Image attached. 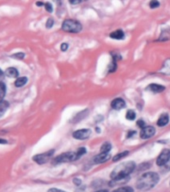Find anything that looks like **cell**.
Returning <instances> with one entry per match:
<instances>
[{
    "label": "cell",
    "instance_id": "cell-1",
    "mask_svg": "<svg viewBox=\"0 0 170 192\" xmlns=\"http://www.w3.org/2000/svg\"><path fill=\"white\" fill-rule=\"evenodd\" d=\"M159 181V176L155 172H146L142 174L136 181V187L138 190L147 191L156 185Z\"/></svg>",
    "mask_w": 170,
    "mask_h": 192
},
{
    "label": "cell",
    "instance_id": "cell-2",
    "mask_svg": "<svg viewBox=\"0 0 170 192\" xmlns=\"http://www.w3.org/2000/svg\"><path fill=\"white\" fill-rule=\"evenodd\" d=\"M135 168H136V165L133 161L122 163V164L118 165L117 167L111 172V174H110L111 179L118 180V179L125 178V177H128L130 175V173H132L134 171Z\"/></svg>",
    "mask_w": 170,
    "mask_h": 192
},
{
    "label": "cell",
    "instance_id": "cell-3",
    "mask_svg": "<svg viewBox=\"0 0 170 192\" xmlns=\"http://www.w3.org/2000/svg\"><path fill=\"white\" fill-rule=\"evenodd\" d=\"M62 30L69 33H78L82 30V25L74 19H66L62 23Z\"/></svg>",
    "mask_w": 170,
    "mask_h": 192
},
{
    "label": "cell",
    "instance_id": "cell-4",
    "mask_svg": "<svg viewBox=\"0 0 170 192\" xmlns=\"http://www.w3.org/2000/svg\"><path fill=\"white\" fill-rule=\"evenodd\" d=\"M79 159V156L77 154V151H69L65 152L58 155L57 157L53 159V164H60V163H65V162H71V161H76Z\"/></svg>",
    "mask_w": 170,
    "mask_h": 192
},
{
    "label": "cell",
    "instance_id": "cell-5",
    "mask_svg": "<svg viewBox=\"0 0 170 192\" xmlns=\"http://www.w3.org/2000/svg\"><path fill=\"white\" fill-rule=\"evenodd\" d=\"M54 154V150H49L46 151L44 153H40V154H36L33 156V161L36 162L37 164H44V163H47L50 159L52 158Z\"/></svg>",
    "mask_w": 170,
    "mask_h": 192
},
{
    "label": "cell",
    "instance_id": "cell-6",
    "mask_svg": "<svg viewBox=\"0 0 170 192\" xmlns=\"http://www.w3.org/2000/svg\"><path fill=\"white\" fill-rule=\"evenodd\" d=\"M169 160H170V150L163 149L156 159V164L158 166H164Z\"/></svg>",
    "mask_w": 170,
    "mask_h": 192
},
{
    "label": "cell",
    "instance_id": "cell-7",
    "mask_svg": "<svg viewBox=\"0 0 170 192\" xmlns=\"http://www.w3.org/2000/svg\"><path fill=\"white\" fill-rule=\"evenodd\" d=\"M90 135H91V130H90V129L76 130V131L73 132V134H72L73 138L77 139V140H85V139L89 138Z\"/></svg>",
    "mask_w": 170,
    "mask_h": 192
},
{
    "label": "cell",
    "instance_id": "cell-8",
    "mask_svg": "<svg viewBox=\"0 0 170 192\" xmlns=\"http://www.w3.org/2000/svg\"><path fill=\"white\" fill-rule=\"evenodd\" d=\"M155 132H156V130L153 127V126H145L144 128L141 129L140 131V137L142 139H148V138H151Z\"/></svg>",
    "mask_w": 170,
    "mask_h": 192
},
{
    "label": "cell",
    "instance_id": "cell-9",
    "mask_svg": "<svg viewBox=\"0 0 170 192\" xmlns=\"http://www.w3.org/2000/svg\"><path fill=\"white\" fill-rule=\"evenodd\" d=\"M109 158H110L109 152H100L99 154H97L96 156H94L93 163H95V164H101V163L106 162Z\"/></svg>",
    "mask_w": 170,
    "mask_h": 192
},
{
    "label": "cell",
    "instance_id": "cell-10",
    "mask_svg": "<svg viewBox=\"0 0 170 192\" xmlns=\"http://www.w3.org/2000/svg\"><path fill=\"white\" fill-rule=\"evenodd\" d=\"M125 106H126V103L122 98H116L111 102V107L115 110L123 109V108H125Z\"/></svg>",
    "mask_w": 170,
    "mask_h": 192
},
{
    "label": "cell",
    "instance_id": "cell-11",
    "mask_svg": "<svg viewBox=\"0 0 170 192\" xmlns=\"http://www.w3.org/2000/svg\"><path fill=\"white\" fill-rule=\"evenodd\" d=\"M147 90L148 91H151L153 93H160L162 91H164L165 90V87L163 85H159V84H150L147 86Z\"/></svg>",
    "mask_w": 170,
    "mask_h": 192
},
{
    "label": "cell",
    "instance_id": "cell-12",
    "mask_svg": "<svg viewBox=\"0 0 170 192\" xmlns=\"http://www.w3.org/2000/svg\"><path fill=\"white\" fill-rule=\"evenodd\" d=\"M168 122H169V115L167 113H164L158 118L157 125L159 127H163V126H166L168 124Z\"/></svg>",
    "mask_w": 170,
    "mask_h": 192
},
{
    "label": "cell",
    "instance_id": "cell-13",
    "mask_svg": "<svg viewBox=\"0 0 170 192\" xmlns=\"http://www.w3.org/2000/svg\"><path fill=\"white\" fill-rule=\"evenodd\" d=\"M5 74L8 76V77H10V78H16V77H18L19 72H18V70L16 69V68L9 67V68H7V69L5 70Z\"/></svg>",
    "mask_w": 170,
    "mask_h": 192
},
{
    "label": "cell",
    "instance_id": "cell-14",
    "mask_svg": "<svg viewBox=\"0 0 170 192\" xmlns=\"http://www.w3.org/2000/svg\"><path fill=\"white\" fill-rule=\"evenodd\" d=\"M8 107H9L8 101H5V100L0 101V118L5 114V112L7 111V109H8Z\"/></svg>",
    "mask_w": 170,
    "mask_h": 192
},
{
    "label": "cell",
    "instance_id": "cell-15",
    "mask_svg": "<svg viewBox=\"0 0 170 192\" xmlns=\"http://www.w3.org/2000/svg\"><path fill=\"white\" fill-rule=\"evenodd\" d=\"M160 73L164 75H170V59H167L163 63V66L160 69Z\"/></svg>",
    "mask_w": 170,
    "mask_h": 192
},
{
    "label": "cell",
    "instance_id": "cell-16",
    "mask_svg": "<svg viewBox=\"0 0 170 192\" xmlns=\"http://www.w3.org/2000/svg\"><path fill=\"white\" fill-rule=\"evenodd\" d=\"M110 37L113 39H116V40H121V39L124 38V32L122 30L113 31L112 33H110Z\"/></svg>",
    "mask_w": 170,
    "mask_h": 192
},
{
    "label": "cell",
    "instance_id": "cell-17",
    "mask_svg": "<svg viewBox=\"0 0 170 192\" xmlns=\"http://www.w3.org/2000/svg\"><path fill=\"white\" fill-rule=\"evenodd\" d=\"M158 40L159 41H167V40H170V29L162 31L160 37H159Z\"/></svg>",
    "mask_w": 170,
    "mask_h": 192
},
{
    "label": "cell",
    "instance_id": "cell-18",
    "mask_svg": "<svg viewBox=\"0 0 170 192\" xmlns=\"http://www.w3.org/2000/svg\"><path fill=\"white\" fill-rule=\"evenodd\" d=\"M26 83H27V77H19L14 82V85H15L16 87H22Z\"/></svg>",
    "mask_w": 170,
    "mask_h": 192
},
{
    "label": "cell",
    "instance_id": "cell-19",
    "mask_svg": "<svg viewBox=\"0 0 170 192\" xmlns=\"http://www.w3.org/2000/svg\"><path fill=\"white\" fill-rule=\"evenodd\" d=\"M128 154H129V151H123V152H121V153L116 154L113 157V162H117L119 160H121V159H123L124 157L127 156Z\"/></svg>",
    "mask_w": 170,
    "mask_h": 192
},
{
    "label": "cell",
    "instance_id": "cell-20",
    "mask_svg": "<svg viewBox=\"0 0 170 192\" xmlns=\"http://www.w3.org/2000/svg\"><path fill=\"white\" fill-rule=\"evenodd\" d=\"M5 94H6V85L5 83L0 81V101L4 98Z\"/></svg>",
    "mask_w": 170,
    "mask_h": 192
},
{
    "label": "cell",
    "instance_id": "cell-21",
    "mask_svg": "<svg viewBox=\"0 0 170 192\" xmlns=\"http://www.w3.org/2000/svg\"><path fill=\"white\" fill-rule=\"evenodd\" d=\"M87 113H88V110H84L82 112H79L76 116L74 117V122H78L79 120H82V119L87 115Z\"/></svg>",
    "mask_w": 170,
    "mask_h": 192
},
{
    "label": "cell",
    "instance_id": "cell-22",
    "mask_svg": "<svg viewBox=\"0 0 170 192\" xmlns=\"http://www.w3.org/2000/svg\"><path fill=\"white\" fill-rule=\"evenodd\" d=\"M111 144L109 142H105V143H103V145L101 146L100 148V152H109L111 150Z\"/></svg>",
    "mask_w": 170,
    "mask_h": 192
},
{
    "label": "cell",
    "instance_id": "cell-23",
    "mask_svg": "<svg viewBox=\"0 0 170 192\" xmlns=\"http://www.w3.org/2000/svg\"><path fill=\"white\" fill-rule=\"evenodd\" d=\"M113 192H133L132 187L130 186H123V187H119L116 190H114Z\"/></svg>",
    "mask_w": 170,
    "mask_h": 192
},
{
    "label": "cell",
    "instance_id": "cell-24",
    "mask_svg": "<svg viewBox=\"0 0 170 192\" xmlns=\"http://www.w3.org/2000/svg\"><path fill=\"white\" fill-rule=\"evenodd\" d=\"M136 117V114L135 112L133 110H128L127 113H126V118L128 119V120H134Z\"/></svg>",
    "mask_w": 170,
    "mask_h": 192
},
{
    "label": "cell",
    "instance_id": "cell-25",
    "mask_svg": "<svg viewBox=\"0 0 170 192\" xmlns=\"http://www.w3.org/2000/svg\"><path fill=\"white\" fill-rule=\"evenodd\" d=\"M160 5V3H159L158 0H151L150 3H149V6H150V8H157V7Z\"/></svg>",
    "mask_w": 170,
    "mask_h": 192
},
{
    "label": "cell",
    "instance_id": "cell-26",
    "mask_svg": "<svg viewBox=\"0 0 170 192\" xmlns=\"http://www.w3.org/2000/svg\"><path fill=\"white\" fill-rule=\"evenodd\" d=\"M12 58H15V59H23L25 57V54L24 53H16V54H13V55H11Z\"/></svg>",
    "mask_w": 170,
    "mask_h": 192
},
{
    "label": "cell",
    "instance_id": "cell-27",
    "mask_svg": "<svg viewBox=\"0 0 170 192\" xmlns=\"http://www.w3.org/2000/svg\"><path fill=\"white\" fill-rule=\"evenodd\" d=\"M148 168H150V163H143V164H141L139 167H138V170L140 171V170H144V169H148Z\"/></svg>",
    "mask_w": 170,
    "mask_h": 192
},
{
    "label": "cell",
    "instance_id": "cell-28",
    "mask_svg": "<svg viewBox=\"0 0 170 192\" xmlns=\"http://www.w3.org/2000/svg\"><path fill=\"white\" fill-rule=\"evenodd\" d=\"M44 7H45V9H46V11H48L49 13H51L53 11V8H52V5H51V3H49V2H47L44 4Z\"/></svg>",
    "mask_w": 170,
    "mask_h": 192
},
{
    "label": "cell",
    "instance_id": "cell-29",
    "mask_svg": "<svg viewBox=\"0 0 170 192\" xmlns=\"http://www.w3.org/2000/svg\"><path fill=\"white\" fill-rule=\"evenodd\" d=\"M137 126L142 129L145 127V122H144V120H142V119H139V120L137 121Z\"/></svg>",
    "mask_w": 170,
    "mask_h": 192
},
{
    "label": "cell",
    "instance_id": "cell-30",
    "mask_svg": "<svg viewBox=\"0 0 170 192\" xmlns=\"http://www.w3.org/2000/svg\"><path fill=\"white\" fill-rule=\"evenodd\" d=\"M53 24H54V20L52 19V18H49V19L47 20V22H46V27L47 28H51L53 26Z\"/></svg>",
    "mask_w": 170,
    "mask_h": 192
},
{
    "label": "cell",
    "instance_id": "cell-31",
    "mask_svg": "<svg viewBox=\"0 0 170 192\" xmlns=\"http://www.w3.org/2000/svg\"><path fill=\"white\" fill-rule=\"evenodd\" d=\"M67 49H68L67 43H62V44H61V50H62V51H66Z\"/></svg>",
    "mask_w": 170,
    "mask_h": 192
},
{
    "label": "cell",
    "instance_id": "cell-32",
    "mask_svg": "<svg viewBox=\"0 0 170 192\" xmlns=\"http://www.w3.org/2000/svg\"><path fill=\"white\" fill-rule=\"evenodd\" d=\"M48 192H66V191L57 189V188H51V189H49V190H48Z\"/></svg>",
    "mask_w": 170,
    "mask_h": 192
},
{
    "label": "cell",
    "instance_id": "cell-33",
    "mask_svg": "<svg viewBox=\"0 0 170 192\" xmlns=\"http://www.w3.org/2000/svg\"><path fill=\"white\" fill-rule=\"evenodd\" d=\"M73 181H74L75 185H77V186H79V185L81 184V180H79V179H77V178H74Z\"/></svg>",
    "mask_w": 170,
    "mask_h": 192
},
{
    "label": "cell",
    "instance_id": "cell-34",
    "mask_svg": "<svg viewBox=\"0 0 170 192\" xmlns=\"http://www.w3.org/2000/svg\"><path fill=\"white\" fill-rule=\"evenodd\" d=\"M79 1H80V0H69L71 4H77V3H79Z\"/></svg>",
    "mask_w": 170,
    "mask_h": 192
},
{
    "label": "cell",
    "instance_id": "cell-35",
    "mask_svg": "<svg viewBox=\"0 0 170 192\" xmlns=\"http://www.w3.org/2000/svg\"><path fill=\"white\" fill-rule=\"evenodd\" d=\"M133 134H135V131H130V132H128L127 137H128V138H129V137H132L131 135H133Z\"/></svg>",
    "mask_w": 170,
    "mask_h": 192
},
{
    "label": "cell",
    "instance_id": "cell-36",
    "mask_svg": "<svg viewBox=\"0 0 170 192\" xmlns=\"http://www.w3.org/2000/svg\"><path fill=\"white\" fill-rule=\"evenodd\" d=\"M6 143H7V140L0 138V144H6Z\"/></svg>",
    "mask_w": 170,
    "mask_h": 192
},
{
    "label": "cell",
    "instance_id": "cell-37",
    "mask_svg": "<svg viewBox=\"0 0 170 192\" xmlns=\"http://www.w3.org/2000/svg\"><path fill=\"white\" fill-rule=\"evenodd\" d=\"M3 77H4V72L0 69V79H2Z\"/></svg>",
    "mask_w": 170,
    "mask_h": 192
},
{
    "label": "cell",
    "instance_id": "cell-38",
    "mask_svg": "<svg viewBox=\"0 0 170 192\" xmlns=\"http://www.w3.org/2000/svg\"><path fill=\"white\" fill-rule=\"evenodd\" d=\"M36 5H37V6H42V5H44V4H43L42 2H37V3H36Z\"/></svg>",
    "mask_w": 170,
    "mask_h": 192
},
{
    "label": "cell",
    "instance_id": "cell-39",
    "mask_svg": "<svg viewBox=\"0 0 170 192\" xmlns=\"http://www.w3.org/2000/svg\"><path fill=\"white\" fill-rule=\"evenodd\" d=\"M96 192H109V191H107V190H98V191H96Z\"/></svg>",
    "mask_w": 170,
    "mask_h": 192
},
{
    "label": "cell",
    "instance_id": "cell-40",
    "mask_svg": "<svg viewBox=\"0 0 170 192\" xmlns=\"http://www.w3.org/2000/svg\"><path fill=\"white\" fill-rule=\"evenodd\" d=\"M80 1H87V0H80Z\"/></svg>",
    "mask_w": 170,
    "mask_h": 192
}]
</instances>
